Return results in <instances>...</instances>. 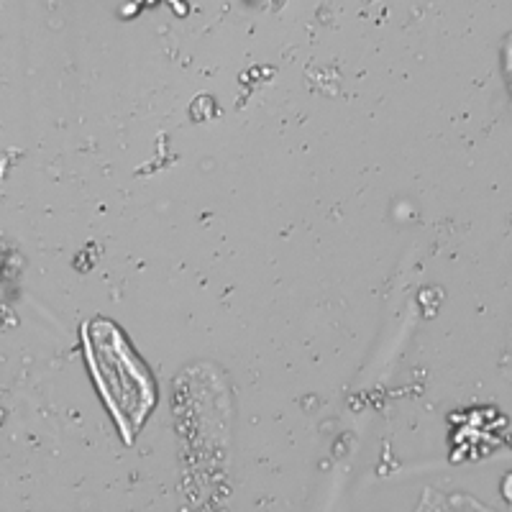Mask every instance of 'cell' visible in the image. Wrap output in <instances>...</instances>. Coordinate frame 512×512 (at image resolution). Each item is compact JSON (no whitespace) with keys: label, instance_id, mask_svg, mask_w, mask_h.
I'll return each mask as SVG.
<instances>
[{"label":"cell","instance_id":"obj_1","mask_svg":"<svg viewBox=\"0 0 512 512\" xmlns=\"http://www.w3.org/2000/svg\"><path fill=\"white\" fill-rule=\"evenodd\" d=\"M82 341L100 395L116 418L121 436L131 443L157 402L152 374L146 372L139 356L131 351L123 333L111 320L88 323L82 331Z\"/></svg>","mask_w":512,"mask_h":512}]
</instances>
